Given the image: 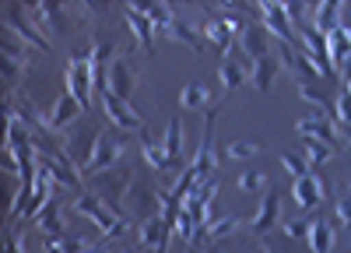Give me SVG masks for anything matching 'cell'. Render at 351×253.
I'll return each mask as SVG.
<instances>
[{
    "mask_svg": "<svg viewBox=\"0 0 351 253\" xmlns=\"http://www.w3.org/2000/svg\"><path fill=\"white\" fill-rule=\"evenodd\" d=\"M337 21H341V4H337V0H324V4H316V11H313V28H316L319 36L334 32Z\"/></svg>",
    "mask_w": 351,
    "mask_h": 253,
    "instance_id": "cell-22",
    "label": "cell"
},
{
    "mask_svg": "<svg viewBox=\"0 0 351 253\" xmlns=\"http://www.w3.org/2000/svg\"><path fill=\"white\" fill-rule=\"evenodd\" d=\"M172 225L158 215V218H148V221H141V246H148V250H165V236H169Z\"/></svg>",
    "mask_w": 351,
    "mask_h": 253,
    "instance_id": "cell-21",
    "label": "cell"
},
{
    "mask_svg": "<svg viewBox=\"0 0 351 253\" xmlns=\"http://www.w3.org/2000/svg\"><path fill=\"white\" fill-rule=\"evenodd\" d=\"M260 18H263V28H267L271 36H278V43H291V32H288V18H285V8L281 0L274 4H260Z\"/></svg>",
    "mask_w": 351,
    "mask_h": 253,
    "instance_id": "cell-17",
    "label": "cell"
},
{
    "mask_svg": "<svg viewBox=\"0 0 351 253\" xmlns=\"http://www.w3.org/2000/svg\"><path fill=\"white\" fill-rule=\"evenodd\" d=\"M116 253H134V250H116Z\"/></svg>",
    "mask_w": 351,
    "mask_h": 253,
    "instance_id": "cell-46",
    "label": "cell"
},
{
    "mask_svg": "<svg viewBox=\"0 0 351 253\" xmlns=\"http://www.w3.org/2000/svg\"><path fill=\"white\" fill-rule=\"evenodd\" d=\"M344 141H348V145H351V123L344 127Z\"/></svg>",
    "mask_w": 351,
    "mask_h": 253,
    "instance_id": "cell-44",
    "label": "cell"
},
{
    "mask_svg": "<svg viewBox=\"0 0 351 253\" xmlns=\"http://www.w3.org/2000/svg\"><path fill=\"white\" fill-rule=\"evenodd\" d=\"M99 102H102V112L109 117V123H112L116 130H141V117L134 112V106H130V102L116 99L112 92H102V95H99Z\"/></svg>",
    "mask_w": 351,
    "mask_h": 253,
    "instance_id": "cell-10",
    "label": "cell"
},
{
    "mask_svg": "<svg viewBox=\"0 0 351 253\" xmlns=\"http://www.w3.org/2000/svg\"><path fill=\"white\" fill-rule=\"evenodd\" d=\"M348 53H351V39L341 32V28L327 32V56H330V67H334V64H344Z\"/></svg>",
    "mask_w": 351,
    "mask_h": 253,
    "instance_id": "cell-29",
    "label": "cell"
},
{
    "mask_svg": "<svg viewBox=\"0 0 351 253\" xmlns=\"http://www.w3.org/2000/svg\"><path fill=\"white\" fill-rule=\"evenodd\" d=\"M36 221H39V229H43V236H46V239L64 236V221H60V211H56V201H49V204L36 215Z\"/></svg>",
    "mask_w": 351,
    "mask_h": 253,
    "instance_id": "cell-27",
    "label": "cell"
},
{
    "mask_svg": "<svg viewBox=\"0 0 351 253\" xmlns=\"http://www.w3.org/2000/svg\"><path fill=\"white\" fill-rule=\"evenodd\" d=\"M218 77H221V88H225V92H232V88H239V84L250 81V71L239 64L236 49L225 53V60H221V67H218Z\"/></svg>",
    "mask_w": 351,
    "mask_h": 253,
    "instance_id": "cell-18",
    "label": "cell"
},
{
    "mask_svg": "<svg viewBox=\"0 0 351 253\" xmlns=\"http://www.w3.org/2000/svg\"><path fill=\"white\" fill-rule=\"evenodd\" d=\"M260 152V145H253V141H232V145L225 148L228 158H253Z\"/></svg>",
    "mask_w": 351,
    "mask_h": 253,
    "instance_id": "cell-36",
    "label": "cell"
},
{
    "mask_svg": "<svg viewBox=\"0 0 351 253\" xmlns=\"http://www.w3.org/2000/svg\"><path fill=\"white\" fill-rule=\"evenodd\" d=\"M278 215H281V193L271 186L267 193H263V201H260V208H256V215H253V221H250V229H253L256 236L271 232L274 225H278Z\"/></svg>",
    "mask_w": 351,
    "mask_h": 253,
    "instance_id": "cell-14",
    "label": "cell"
},
{
    "mask_svg": "<svg viewBox=\"0 0 351 253\" xmlns=\"http://www.w3.org/2000/svg\"><path fill=\"white\" fill-rule=\"evenodd\" d=\"M334 112H337V123H341V127H348V123H351V95H348V92H341V95H337Z\"/></svg>",
    "mask_w": 351,
    "mask_h": 253,
    "instance_id": "cell-37",
    "label": "cell"
},
{
    "mask_svg": "<svg viewBox=\"0 0 351 253\" xmlns=\"http://www.w3.org/2000/svg\"><path fill=\"white\" fill-rule=\"evenodd\" d=\"M95 145H99V130L92 123L77 120L71 130H67V141H64V155L74 162V169H84L92 165V155H95Z\"/></svg>",
    "mask_w": 351,
    "mask_h": 253,
    "instance_id": "cell-3",
    "label": "cell"
},
{
    "mask_svg": "<svg viewBox=\"0 0 351 253\" xmlns=\"http://www.w3.org/2000/svg\"><path fill=\"white\" fill-rule=\"evenodd\" d=\"M337 221H341L344 229L351 232V186L344 190V197H341V201H337Z\"/></svg>",
    "mask_w": 351,
    "mask_h": 253,
    "instance_id": "cell-38",
    "label": "cell"
},
{
    "mask_svg": "<svg viewBox=\"0 0 351 253\" xmlns=\"http://www.w3.org/2000/svg\"><path fill=\"white\" fill-rule=\"evenodd\" d=\"M256 253H271V250H263V246H260V250H256Z\"/></svg>",
    "mask_w": 351,
    "mask_h": 253,
    "instance_id": "cell-47",
    "label": "cell"
},
{
    "mask_svg": "<svg viewBox=\"0 0 351 253\" xmlns=\"http://www.w3.org/2000/svg\"><path fill=\"white\" fill-rule=\"evenodd\" d=\"M278 158H281V165H285V169H288V173L295 176V180L309 173V162H306V158H299V155H291V152H281Z\"/></svg>",
    "mask_w": 351,
    "mask_h": 253,
    "instance_id": "cell-35",
    "label": "cell"
},
{
    "mask_svg": "<svg viewBox=\"0 0 351 253\" xmlns=\"http://www.w3.org/2000/svg\"><path fill=\"white\" fill-rule=\"evenodd\" d=\"M263 186H267V173H256V169H250V173H239V190L260 193Z\"/></svg>",
    "mask_w": 351,
    "mask_h": 253,
    "instance_id": "cell-34",
    "label": "cell"
},
{
    "mask_svg": "<svg viewBox=\"0 0 351 253\" xmlns=\"http://www.w3.org/2000/svg\"><path fill=\"white\" fill-rule=\"evenodd\" d=\"M180 106H183V109H208V88H204L200 81L183 84V92H180Z\"/></svg>",
    "mask_w": 351,
    "mask_h": 253,
    "instance_id": "cell-31",
    "label": "cell"
},
{
    "mask_svg": "<svg viewBox=\"0 0 351 253\" xmlns=\"http://www.w3.org/2000/svg\"><path fill=\"white\" fill-rule=\"evenodd\" d=\"M306 102H313V106H324V109H330V95L327 92H319V88H309V84H302V92H299Z\"/></svg>",
    "mask_w": 351,
    "mask_h": 253,
    "instance_id": "cell-39",
    "label": "cell"
},
{
    "mask_svg": "<svg viewBox=\"0 0 351 253\" xmlns=\"http://www.w3.org/2000/svg\"><path fill=\"white\" fill-rule=\"evenodd\" d=\"M232 32H236V28H232L225 18H208V21H204V39H211V43L221 46L225 53L232 49Z\"/></svg>",
    "mask_w": 351,
    "mask_h": 253,
    "instance_id": "cell-25",
    "label": "cell"
},
{
    "mask_svg": "<svg viewBox=\"0 0 351 253\" xmlns=\"http://www.w3.org/2000/svg\"><path fill=\"white\" fill-rule=\"evenodd\" d=\"M8 253H25V243H21V239H18V243H14V246H8Z\"/></svg>",
    "mask_w": 351,
    "mask_h": 253,
    "instance_id": "cell-43",
    "label": "cell"
},
{
    "mask_svg": "<svg viewBox=\"0 0 351 253\" xmlns=\"http://www.w3.org/2000/svg\"><path fill=\"white\" fill-rule=\"evenodd\" d=\"M239 49L246 60H260V56H267L271 53V32L263 25H246L243 32H239Z\"/></svg>",
    "mask_w": 351,
    "mask_h": 253,
    "instance_id": "cell-13",
    "label": "cell"
},
{
    "mask_svg": "<svg viewBox=\"0 0 351 253\" xmlns=\"http://www.w3.org/2000/svg\"><path fill=\"white\" fill-rule=\"evenodd\" d=\"M130 165H112V169H102V173H92V186L99 193V201L109 204L116 215L123 211V197L130 190Z\"/></svg>",
    "mask_w": 351,
    "mask_h": 253,
    "instance_id": "cell-1",
    "label": "cell"
},
{
    "mask_svg": "<svg viewBox=\"0 0 351 253\" xmlns=\"http://www.w3.org/2000/svg\"><path fill=\"white\" fill-rule=\"evenodd\" d=\"M291 193H295V204L302 211H313L319 201H324V193H327V183L319 180L316 173H306L299 180H291Z\"/></svg>",
    "mask_w": 351,
    "mask_h": 253,
    "instance_id": "cell-11",
    "label": "cell"
},
{
    "mask_svg": "<svg viewBox=\"0 0 351 253\" xmlns=\"http://www.w3.org/2000/svg\"><path fill=\"white\" fill-rule=\"evenodd\" d=\"M120 158H123V137L116 130H102L95 155H92V165H88L84 173L92 176V173H102V169H112V165H120Z\"/></svg>",
    "mask_w": 351,
    "mask_h": 253,
    "instance_id": "cell-7",
    "label": "cell"
},
{
    "mask_svg": "<svg viewBox=\"0 0 351 253\" xmlns=\"http://www.w3.org/2000/svg\"><path fill=\"white\" fill-rule=\"evenodd\" d=\"M344 92L351 95V53H348V60H344Z\"/></svg>",
    "mask_w": 351,
    "mask_h": 253,
    "instance_id": "cell-42",
    "label": "cell"
},
{
    "mask_svg": "<svg viewBox=\"0 0 351 253\" xmlns=\"http://www.w3.org/2000/svg\"><path fill=\"white\" fill-rule=\"evenodd\" d=\"M43 250L46 253H92L95 246L77 236H56V239H43Z\"/></svg>",
    "mask_w": 351,
    "mask_h": 253,
    "instance_id": "cell-26",
    "label": "cell"
},
{
    "mask_svg": "<svg viewBox=\"0 0 351 253\" xmlns=\"http://www.w3.org/2000/svg\"><path fill=\"white\" fill-rule=\"evenodd\" d=\"M4 25H14V32H18L25 43H32V46H39L43 53H49V39L39 36L36 28L25 21V11H21V8H11V4H8V8H4Z\"/></svg>",
    "mask_w": 351,
    "mask_h": 253,
    "instance_id": "cell-16",
    "label": "cell"
},
{
    "mask_svg": "<svg viewBox=\"0 0 351 253\" xmlns=\"http://www.w3.org/2000/svg\"><path fill=\"white\" fill-rule=\"evenodd\" d=\"M295 134H299L302 141H324V145L341 148L334 123H330V120H324V117H306V120H299V123H295Z\"/></svg>",
    "mask_w": 351,
    "mask_h": 253,
    "instance_id": "cell-15",
    "label": "cell"
},
{
    "mask_svg": "<svg viewBox=\"0 0 351 253\" xmlns=\"http://www.w3.org/2000/svg\"><path fill=\"white\" fill-rule=\"evenodd\" d=\"M28 14H32V21L39 25V32H64V28L71 25V14L60 4H49V0L32 4V8H28Z\"/></svg>",
    "mask_w": 351,
    "mask_h": 253,
    "instance_id": "cell-12",
    "label": "cell"
},
{
    "mask_svg": "<svg viewBox=\"0 0 351 253\" xmlns=\"http://www.w3.org/2000/svg\"><path fill=\"white\" fill-rule=\"evenodd\" d=\"M306 239H309V250H313V253H330V246H334V229H330V221H327V218H313Z\"/></svg>",
    "mask_w": 351,
    "mask_h": 253,
    "instance_id": "cell-24",
    "label": "cell"
},
{
    "mask_svg": "<svg viewBox=\"0 0 351 253\" xmlns=\"http://www.w3.org/2000/svg\"><path fill=\"white\" fill-rule=\"evenodd\" d=\"M165 36H172L176 43H186L190 49H204V46H208V43H204V39L193 32V28H190L186 21H180V18H172V21L165 25Z\"/></svg>",
    "mask_w": 351,
    "mask_h": 253,
    "instance_id": "cell-28",
    "label": "cell"
},
{
    "mask_svg": "<svg viewBox=\"0 0 351 253\" xmlns=\"http://www.w3.org/2000/svg\"><path fill=\"white\" fill-rule=\"evenodd\" d=\"M81 117H84V106H81L71 92H64L60 99H56V106L49 109V117H46V123H43V127H46V130H53V134H56V130H71Z\"/></svg>",
    "mask_w": 351,
    "mask_h": 253,
    "instance_id": "cell-9",
    "label": "cell"
},
{
    "mask_svg": "<svg viewBox=\"0 0 351 253\" xmlns=\"http://www.w3.org/2000/svg\"><path fill=\"white\" fill-rule=\"evenodd\" d=\"M127 25H130V32H134V39H137V46L141 49H155V39H152V21H148V14H141L137 8H127Z\"/></svg>",
    "mask_w": 351,
    "mask_h": 253,
    "instance_id": "cell-23",
    "label": "cell"
},
{
    "mask_svg": "<svg viewBox=\"0 0 351 253\" xmlns=\"http://www.w3.org/2000/svg\"><path fill=\"white\" fill-rule=\"evenodd\" d=\"M162 148L172 162H183V127L180 120H169V130H165V141H162Z\"/></svg>",
    "mask_w": 351,
    "mask_h": 253,
    "instance_id": "cell-30",
    "label": "cell"
},
{
    "mask_svg": "<svg viewBox=\"0 0 351 253\" xmlns=\"http://www.w3.org/2000/svg\"><path fill=\"white\" fill-rule=\"evenodd\" d=\"M123 218L127 221H148V218H158L162 215V190L148 186V183H130L127 197H123Z\"/></svg>",
    "mask_w": 351,
    "mask_h": 253,
    "instance_id": "cell-2",
    "label": "cell"
},
{
    "mask_svg": "<svg viewBox=\"0 0 351 253\" xmlns=\"http://www.w3.org/2000/svg\"><path fill=\"white\" fill-rule=\"evenodd\" d=\"M74 211L84 215L92 225H99V229L106 232V239H109V236H120V232L127 229V218H120L109 204H102L99 197H92V193H81L77 201H74Z\"/></svg>",
    "mask_w": 351,
    "mask_h": 253,
    "instance_id": "cell-4",
    "label": "cell"
},
{
    "mask_svg": "<svg viewBox=\"0 0 351 253\" xmlns=\"http://www.w3.org/2000/svg\"><path fill=\"white\" fill-rule=\"evenodd\" d=\"M215 117H218V106L208 109V120H204V137H200V148H197V158L190 162L193 176L197 180H208V173H215Z\"/></svg>",
    "mask_w": 351,
    "mask_h": 253,
    "instance_id": "cell-6",
    "label": "cell"
},
{
    "mask_svg": "<svg viewBox=\"0 0 351 253\" xmlns=\"http://www.w3.org/2000/svg\"><path fill=\"white\" fill-rule=\"evenodd\" d=\"M341 148H334V145H324V141H306V158H309V165H324L327 158H334Z\"/></svg>",
    "mask_w": 351,
    "mask_h": 253,
    "instance_id": "cell-32",
    "label": "cell"
},
{
    "mask_svg": "<svg viewBox=\"0 0 351 253\" xmlns=\"http://www.w3.org/2000/svg\"><path fill=\"white\" fill-rule=\"evenodd\" d=\"M236 229H243L239 218H221V221H211L208 229H204V236H208V239H225V236H232Z\"/></svg>",
    "mask_w": 351,
    "mask_h": 253,
    "instance_id": "cell-33",
    "label": "cell"
},
{
    "mask_svg": "<svg viewBox=\"0 0 351 253\" xmlns=\"http://www.w3.org/2000/svg\"><path fill=\"white\" fill-rule=\"evenodd\" d=\"M186 253H200V250H193V246H186Z\"/></svg>",
    "mask_w": 351,
    "mask_h": 253,
    "instance_id": "cell-45",
    "label": "cell"
},
{
    "mask_svg": "<svg viewBox=\"0 0 351 253\" xmlns=\"http://www.w3.org/2000/svg\"><path fill=\"white\" fill-rule=\"evenodd\" d=\"M67 92L88 109L92 106V95H95V84H92V67H88L84 56H74L67 64Z\"/></svg>",
    "mask_w": 351,
    "mask_h": 253,
    "instance_id": "cell-8",
    "label": "cell"
},
{
    "mask_svg": "<svg viewBox=\"0 0 351 253\" xmlns=\"http://www.w3.org/2000/svg\"><path fill=\"white\" fill-rule=\"evenodd\" d=\"M141 152H144V158H148V165L155 169L158 176H172L176 169H180L183 162H172L169 155H165V148L158 145V141H152L148 134H144V145H141Z\"/></svg>",
    "mask_w": 351,
    "mask_h": 253,
    "instance_id": "cell-19",
    "label": "cell"
},
{
    "mask_svg": "<svg viewBox=\"0 0 351 253\" xmlns=\"http://www.w3.org/2000/svg\"><path fill=\"white\" fill-rule=\"evenodd\" d=\"M278 71H281V60H274L271 53L260 56V60L253 64V71H250V84H253L256 92H267L271 84H274V77H278Z\"/></svg>",
    "mask_w": 351,
    "mask_h": 253,
    "instance_id": "cell-20",
    "label": "cell"
},
{
    "mask_svg": "<svg viewBox=\"0 0 351 253\" xmlns=\"http://www.w3.org/2000/svg\"><path fill=\"white\" fill-rule=\"evenodd\" d=\"M337 28L351 39V8H341V21H337Z\"/></svg>",
    "mask_w": 351,
    "mask_h": 253,
    "instance_id": "cell-41",
    "label": "cell"
},
{
    "mask_svg": "<svg viewBox=\"0 0 351 253\" xmlns=\"http://www.w3.org/2000/svg\"><path fill=\"white\" fill-rule=\"evenodd\" d=\"M134 84H137V60L127 53V56H120V60H112V67H109V81H106V92H112L116 99L130 102Z\"/></svg>",
    "mask_w": 351,
    "mask_h": 253,
    "instance_id": "cell-5",
    "label": "cell"
},
{
    "mask_svg": "<svg viewBox=\"0 0 351 253\" xmlns=\"http://www.w3.org/2000/svg\"><path fill=\"white\" fill-rule=\"evenodd\" d=\"M309 225H313V221H302V218L295 221V218H291V221L285 225V236H288V239H306V236H309Z\"/></svg>",
    "mask_w": 351,
    "mask_h": 253,
    "instance_id": "cell-40",
    "label": "cell"
}]
</instances>
